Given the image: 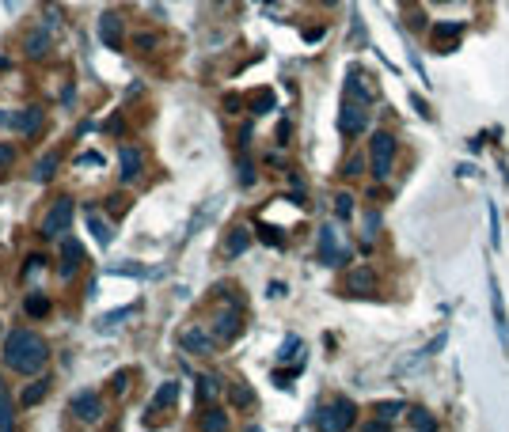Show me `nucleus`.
Wrapping results in <instances>:
<instances>
[{
  "label": "nucleus",
  "instance_id": "f257e3e1",
  "mask_svg": "<svg viewBox=\"0 0 509 432\" xmlns=\"http://www.w3.org/2000/svg\"><path fill=\"white\" fill-rule=\"evenodd\" d=\"M49 360V345L31 330H12L4 342V364L19 375H38Z\"/></svg>",
  "mask_w": 509,
  "mask_h": 432
},
{
  "label": "nucleus",
  "instance_id": "f03ea898",
  "mask_svg": "<svg viewBox=\"0 0 509 432\" xmlns=\"http://www.w3.org/2000/svg\"><path fill=\"white\" fill-rule=\"evenodd\" d=\"M316 429H327V432H338V429H350L353 424V402L346 398H335L331 406H323L320 414L312 417Z\"/></svg>",
  "mask_w": 509,
  "mask_h": 432
},
{
  "label": "nucleus",
  "instance_id": "7ed1b4c3",
  "mask_svg": "<svg viewBox=\"0 0 509 432\" xmlns=\"http://www.w3.org/2000/svg\"><path fill=\"white\" fill-rule=\"evenodd\" d=\"M369 160H372V175L384 182L388 175H392V160H395V137L392 133H377V137H372Z\"/></svg>",
  "mask_w": 509,
  "mask_h": 432
},
{
  "label": "nucleus",
  "instance_id": "20e7f679",
  "mask_svg": "<svg viewBox=\"0 0 509 432\" xmlns=\"http://www.w3.org/2000/svg\"><path fill=\"white\" fill-rule=\"evenodd\" d=\"M69 220H73V201H69V197H61V201H54V209L46 212V220H42V236L58 239L61 231L69 228Z\"/></svg>",
  "mask_w": 509,
  "mask_h": 432
},
{
  "label": "nucleus",
  "instance_id": "39448f33",
  "mask_svg": "<svg viewBox=\"0 0 509 432\" xmlns=\"http://www.w3.org/2000/svg\"><path fill=\"white\" fill-rule=\"evenodd\" d=\"M239 327H244V315H239V307L232 303V307L217 311V318H213V338H217V342H232V338L239 334Z\"/></svg>",
  "mask_w": 509,
  "mask_h": 432
},
{
  "label": "nucleus",
  "instance_id": "423d86ee",
  "mask_svg": "<svg viewBox=\"0 0 509 432\" xmlns=\"http://www.w3.org/2000/svg\"><path fill=\"white\" fill-rule=\"evenodd\" d=\"M464 31H468V23H460V19H445V23L434 27V46L441 49V53H452L456 42L464 38Z\"/></svg>",
  "mask_w": 509,
  "mask_h": 432
},
{
  "label": "nucleus",
  "instance_id": "0eeeda50",
  "mask_svg": "<svg viewBox=\"0 0 509 432\" xmlns=\"http://www.w3.org/2000/svg\"><path fill=\"white\" fill-rule=\"evenodd\" d=\"M320 262L323 266H342V262H350V251L338 246L335 228H320Z\"/></svg>",
  "mask_w": 509,
  "mask_h": 432
},
{
  "label": "nucleus",
  "instance_id": "6e6552de",
  "mask_svg": "<svg viewBox=\"0 0 509 432\" xmlns=\"http://www.w3.org/2000/svg\"><path fill=\"white\" fill-rule=\"evenodd\" d=\"M179 345H182V353H194V357H209L213 353V345H217V338H209L202 327H187L179 334Z\"/></svg>",
  "mask_w": 509,
  "mask_h": 432
},
{
  "label": "nucleus",
  "instance_id": "1a4fd4ad",
  "mask_svg": "<svg viewBox=\"0 0 509 432\" xmlns=\"http://www.w3.org/2000/svg\"><path fill=\"white\" fill-rule=\"evenodd\" d=\"M346 292H353V296H372V292H377V273H372L369 266L350 269V273H346Z\"/></svg>",
  "mask_w": 509,
  "mask_h": 432
},
{
  "label": "nucleus",
  "instance_id": "9d476101",
  "mask_svg": "<svg viewBox=\"0 0 509 432\" xmlns=\"http://www.w3.org/2000/svg\"><path fill=\"white\" fill-rule=\"evenodd\" d=\"M369 125V114H365L357 103H342V114H338V129L346 133V137H357V133Z\"/></svg>",
  "mask_w": 509,
  "mask_h": 432
},
{
  "label": "nucleus",
  "instance_id": "9b49d317",
  "mask_svg": "<svg viewBox=\"0 0 509 432\" xmlns=\"http://www.w3.org/2000/svg\"><path fill=\"white\" fill-rule=\"evenodd\" d=\"M490 311H494V327H498L501 345L509 349V315H506V300H501V288L494 277H490Z\"/></svg>",
  "mask_w": 509,
  "mask_h": 432
},
{
  "label": "nucleus",
  "instance_id": "f8f14e48",
  "mask_svg": "<svg viewBox=\"0 0 509 432\" xmlns=\"http://www.w3.org/2000/svg\"><path fill=\"white\" fill-rule=\"evenodd\" d=\"M99 38L107 42L110 49H122L126 27H122V19H118L115 12H103V16H99Z\"/></svg>",
  "mask_w": 509,
  "mask_h": 432
},
{
  "label": "nucleus",
  "instance_id": "ddd939ff",
  "mask_svg": "<svg viewBox=\"0 0 509 432\" xmlns=\"http://www.w3.org/2000/svg\"><path fill=\"white\" fill-rule=\"evenodd\" d=\"M73 414L80 417V421L95 424L99 417H103V402H99V394H91V391H80V394L73 398Z\"/></svg>",
  "mask_w": 509,
  "mask_h": 432
},
{
  "label": "nucleus",
  "instance_id": "4468645a",
  "mask_svg": "<svg viewBox=\"0 0 509 432\" xmlns=\"http://www.w3.org/2000/svg\"><path fill=\"white\" fill-rule=\"evenodd\" d=\"M61 254H65V258H61V281H73L76 277V269H80V262H84V246L76 243V239H65V243H61Z\"/></svg>",
  "mask_w": 509,
  "mask_h": 432
},
{
  "label": "nucleus",
  "instance_id": "2eb2a0df",
  "mask_svg": "<svg viewBox=\"0 0 509 432\" xmlns=\"http://www.w3.org/2000/svg\"><path fill=\"white\" fill-rule=\"evenodd\" d=\"M346 91H350L353 99H362V103H372V99H377V88H372V84H369V76H365L357 65H353L350 73H346Z\"/></svg>",
  "mask_w": 509,
  "mask_h": 432
},
{
  "label": "nucleus",
  "instance_id": "dca6fc26",
  "mask_svg": "<svg viewBox=\"0 0 509 432\" xmlns=\"http://www.w3.org/2000/svg\"><path fill=\"white\" fill-rule=\"evenodd\" d=\"M12 129H16V133H38L42 129V110H38V106L12 110Z\"/></svg>",
  "mask_w": 509,
  "mask_h": 432
},
{
  "label": "nucleus",
  "instance_id": "f3484780",
  "mask_svg": "<svg viewBox=\"0 0 509 432\" xmlns=\"http://www.w3.org/2000/svg\"><path fill=\"white\" fill-rule=\"evenodd\" d=\"M141 164H145V155H141L137 148H122V155H118V179L133 182L141 175Z\"/></svg>",
  "mask_w": 509,
  "mask_h": 432
},
{
  "label": "nucleus",
  "instance_id": "a211bd4d",
  "mask_svg": "<svg viewBox=\"0 0 509 432\" xmlns=\"http://www.w3.org/2000/svg\"><path fill=\"white\" fill-rule=\"evenodd\" d=\"M88 231L95 236V243H99V246H110V243H115V231H110V224L103 220L95 209H88Z\"/></svg>",
  "mask_w": 509,
  "mask_h": 432
},
{
  "label": "nucleus",
  "instance_id": "6ab92c4d",
  "mask_svg": "<svg viewBox=\"0 0 509 432\" xmlns=\"http://www.w3.org/2000/svg\"><path fill=\"white\" fill-rule=\"evenodd\" d=\"M247 246H251V231H247V228H232L228 239H224V258H239Z\"/></svg>",
  "mask_w": 509,
  "mask_h": 432
},
{
  "label": "nucleus",
  "instance_id": "aec40b11",
  "mask_svg": "<svg viewBox=\"0 0 509 432\" xmlns=\"http://www.w3.org/2000/svg\"><path fill=\"white\" fill-rule=\"evenodd\" d=\"M58 167H61V155H58V152L42 155L38 164H34V182H38V186H46V182H54V175H58Z\"/></svg>",
  "mask_w": 509,
  "mask_h": 432
},
{
  "label": "nucleus",
  "instance_id": "412c9836",
  "mask_svg": "<svg viewBox=\"0 0 509 432\" xmlns=\"http://www.w3.org/2000/svg\"><path fill=\"white\" fill-rule=\"evenodd\" d=\"M49 42H54V31H49V27H42V31L27 34V58H46V53H49Z\"/></svg>",
  "mask_w": 509,
  "mask_h": 432
},
{
  "label": "nucleus",
  "instance_id": "4be33fe9",
  "mask_svg": "<svg viewBox=\"0 0 509 432\" xmlns=\"http://www.w3.org/2000/svg\"><path fill=\"white\" fill-rule=\"evenodd\" d=\"M175 398H179V383H171V379H167V383L156 391V398H152L148 414H160V409H171V406H175Z\"/></svg>",
  "mask_w": 509,
  "mask_h": 432
},
{
  "label": "nucleus",
  "instance_id": "5701e85b",
  "mask_svg": "<svg viewBox=\"0 0 509 432\" xmlns=\"http://www.w3.org/2000/svg\"><path fill=\"white\" fill-rule=\"evenodd\" d=\"M46 394H49V379H34V383H27V391H23V406H38Z\"/></svg>",
  "mask_w": 509,
  "mask_h": 432
},
{
  "label": "nucleus",
  "instance_id": "b1692460",
  "mask_svg": "<svg viewBox=\"0 0 509 432\" xmlns=\"http://www.w3.org/2000/svg\"><path fill=\"white\" fill-rule=\"evenodd\" d=\"M23 311H27L31 318H46V315H49V300H46L42 292H31V296H27V303H23Z\"/></svg>",
  "mask_w": 509,
  "mask_h": 432
},
{
  "label": "nucleus",
  "instance_id": "393cba45",
  "mask_svg": "<svg viewBox=\"0 0 509 432\" xmlns=\"http://www.w3.org/2000/svg\"><path fill=\"white\" fill-rule=\"evenodd\" d=\"M217 394H221V379H213V375H202V379H198V402H213Z\"/></svg>",
  "mask_w": 509,
  "mask_h": 432
},
{
  "label": "nucleus",
  "instance_id": "a878e982",
  "mask_svg": "<svg viewBox=\"0 0 509 432\" xmlns=\"http://www.w3.org/2000/svg\"><path fill=\"white\" fill-rule=\"evenodd\" d=\"M300 349H304V345H300V338H296V334H289L285 342H281V349H278V360H296V357H300Z\"/></svg>",
  "mask_w": 509,
  "mask_h": 432
},
{
  "label": "nucleus",
  "instance_id": "bb28decb",
  "mask_svg": "<svg viewBox=\"0 0 509 432\" xmlns=\"http://www.w3.org/2000/svg\"><path fill=\"white\" fill-rule=\"evenodd\" d=\"M411 429H418V432H429V429H437L434 414H429V409H411Z\"/></svg>",
  "mask_w": 509,
  "mask_h": 432
},
{
  "label": "nucleus",
  "instance_id": "cd10ccee",
  "mask_svg": "<svg viewBox=\"0 0 509 432\" xmlns=\"http://www.w3.org/2000/svg\"><path fill=\"white\" fill-rule=\"evenodd\" d=\"M377 414H380V421H388V424H392L399 414H407V402H380V406H377Z\"/></svg>",
  "mask_w": 509,
  "mask_h": 432
},
{
  "label": "nucleus",
  "instance_id": "c85d7f7f",
  "mask_svg": "<svg viewBox=\"0 0 509 432\" xmlns=\"http://www.w3.org/2000/svg\"><path fill=\"white\" fill-rule=\"evenodd\" d=\"M133 311H137V307H122V311H110V315L103 318V322H99V330H115L118 322H126V318L133 315Z\"/></svg>",
  "mask_w": 509,
  "mask_h": 432
},
{
  "label": "nucleus",
  "instance_id": "c756f323",
  "mask_svg": "<svg viewBox=\"0 0 509 432\" xmlns=\"http://www.w3.org/2000/svg\"><path fill=\"white\" fill-rule=\"evenodd\" d=\"M251 106H254V114H270L274 110V91H259V95L251 99Z\"/></svg>",
  "mask_w": 509,
  "mask_h": 432
},
{
  "label": "nucleus",
  "instance_id": "7c9ffc66",
  "mask_svg": "<svg viewBox=\"0 0 509 432\" xmlns=\"http://www.w3.org/2000/svg\"><path fill=\"white\" fill-rule=\"evenodd\" d=\"M335 212H338V220H350L353 216V197L350 194H335Z\"/></svg>",
  "mask_w": 509,
  "mask_h": 432
},
{
  "label": "nucleus",
  "instance_id": "2f4dec72",
  "mask_svg": "<svg viewBox=\"0 0 509 432\" xmlns=\"http://www.w3.org/2000/svg\"><path fill=\"white\" fill-rule=\"evenodd\" d=\"M12 424H16V421H12V398H8V391H4V394H0V429L8 432Z\"/></svg>",
  "mask_w": 509,
  "mask_h": 432
},
{
  "label": "nucleus",
  "instance_id": "473e14b6",
  "mask_svg": "<svg viewBox=\"0 0 509 432\" xmlns=\"http://www.w3.org/2000/svg\"><path fill=\"white\" fill-rule=\"evenodd\" d=\"M202 429H228V417H224L221 409H213V414L202 417Z\"/></svg>",
  "mask_w": 509,
  "mask_h": 432
},
{
  "label": "nucleus",
  "instance_id": "72a5a7b5",
  "mask_svg": "<svg viewBox=\"0 0 509 432\" xmlns=\"http://www.w3.org/2000/svg\"><path fill=\"white\" fill-rule=\"evenodd\" d=\"M232 402H236V406H251V391H247V387L244 383H236V387H232Z\"/></svg>",
  "mask_w": 509,
  "mask_h": 432
},
{
  "label": "nucleus",
  "instance_id": "f704fd0d",
  "mask_svg": "<svg viewBox=\"0 0 509 432\" xmlns=\"http://www.w3.org/2000/svg\"><path fill=\"white\" fill-rule=\"evenodd\" d=\"M76 167H103V155H99V152H84V155H76Z\"/></svg>",
  "mask_w": 509,
  "mask_h": 432
},
{
  "label": "nucleus",
  "instance_id": "c9c22d12",
  "mask_svg": "<svg viewBox=\"0 0 509 432\" xmlns=\"http://www.w3.org/2000/svg\"><path fill=\"white\" fill-rule=\"evenodd\" d=\"M16 164V148L12 144H0V167H12Z\"/></svg>",
  "mask_w": 509,
  "mask_h": 432
},
{
  "label": "nucleus",
  "instance_id": "e433bc0d",
  "mask_svg": "<svg viewBox=\"0 0 509 432\" xmlns=\"http://www.w3.org/2000/svg\"><path fill=\"white\" fill-rule=\"evenodd\" d=\"M61 12H58V4H46V27H49V31H58V23H61Z\"/></svg>",
  "mask_w": 509,
  "mask_h": 432
},
{
  "label": "nucleus",
  "instance_id": "4c0bfd02",
  "mask_svg": "<svg viewBox=\"0 0 509 432\" xmlns=\"http://www.w3.org/2000/svg\"><path fill=\"white\" fill-rule=\"evenodd\" d=\"M498 239H501V231H498V209L490 205V243L498 246Z\"/></svg>",
  "mask_w": 509,
  "mask_h": 432
},
{
  "label": "nucleus",
  "instance_id": "58836bf2",
  "mask_svg": "<svg viewBox=\"0 0 509 432\" xmlns=\"http://www.w3.org/2000/svg\"><path fill=\"white\" fill-rule=\"evenodd\" d=\"M377 228H380V212H369V220H365V239H372Z\"/></svg>",
  "mask_w": 509,
  "mask_h": 432
},
{
  "label": "nucleus",
  "instance_id": "ea45409f",
  "mask_svg": "<svg viewBox=\"0 0 509 432\" xmlns=\"http://www.w3.org/2000/svg\"><path fill=\"white\" fill-rule=\"evenodd\" d=\"M239 182H244V186H251V182H254V171H251V164H247V160L239 164Z\"/></svg>",
  "mask_w": 509,
  "mask_h": 432
},
{
  "label": "nucleus",
  "instance_id": "a19ab883",
  "mask_svg": "<svg viewBox=\"0 0 509 432\" xmlns=\"http://www.w3.org/2000/svg\"><path fill=\"white\" fill-rule=\"evenodd\" d=\"M126 387H130V372H118L115 375V394H126Z\"/></svg>",
  "mask_w": 509,
  "mask_h": 432
},
{
  "label": "nucleus",
  "instance_id": "79ce46f5",
  "mask_svg": "<svg viewBox=\"0 0 509 432\" xmlns=\"http://www.w3.org/2000/svg\"><path fill=\"white\" fill-rule=\"evenodd\" d=\"M362 155H350V160H346V175H362Z\"/></svg>",
  "mask_w": 509,
  "mask_h": 432
},
{
  "label": "nucleus",
  "instance_id": "37998d69",
  "mask_svg": "<svg viewBox=\"0 0 509 432\" xmlns=\"http://www.w3.org/2000/svg\"><path fill=\"white\" fill-rule=\"evenodd\" d=\"M263 239H266V243H274V246L281 243V236H278V231H274V228H263Z\"/></svg>",
  "mask_w": 509,
  "mask_h": 432
},
{
  "label": "nucleus",
  "instance_id": "c03bdc74",
  "mask_svg": "<svg viewBox=\"0 0 509 432\" xmlns=\"http://www.w3.org/2000/svg\"><path fill=\"white\" fill-rule=\"evenodd\" d=\"M0 125H8L12 129V110H0Z\"/></svg>",
  "mask_w": 509,
  "mask_h": 432
},
{
  "label": "nucleus",
  "instance_id": "a18cd8bd",
  "mask_svg": "<svg viewBox=\"0 0 509 432\" xmlns=\"http://www.w3.org/2000/svg\"><path fill=\"white\" fill-rule=\"evenodd\" d=\"M4 8H8V12H16V8H19V0H4Z\"/></svg>",
  "mask_w": 509,
  "mask_h": 432
},
{
  "label": "nucleus",
  "instance_id": "49530a36",
  "mask_svg": "<svg viewBox=\"0 0 509 432\" xmlns=\"http://www.w3.org/2000/svg\"><path fill=\"white\" fill-rule=\"evenodd\" d=\"M323 4H338V0H323Z\"/></svg>",
  "mask_w": 509,
  "mask_h": 432
},
{
  "label": "nucleus",
  "instance_id": "de8ad7c7",
  "mask_svg": "<svg viewBox=\"0 0 509 432\" xmlns=\"http://www.w3.org/2000/svg\"><path fill=\"white\" fill-rule=\"evenodd\" d=\"M0 394H4V383H0Z\"/></svg>",
  "mask_w": 509,
  "mask_h": 432
}]
</instances>
